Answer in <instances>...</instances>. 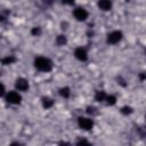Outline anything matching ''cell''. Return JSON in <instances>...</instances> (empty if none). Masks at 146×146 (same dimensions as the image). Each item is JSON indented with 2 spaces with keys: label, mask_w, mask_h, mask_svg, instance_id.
<instances>
[{
  "label": "cell",
  "mask_w": 146,
  "mask_h": 146,
  "mask_svg": "<svg viewBox=\"0 0 146 146\" xmlns=\"http://www.w3.org/2000/svg\"><path fill=\"white\" fill-rule=\"evenodd\" d=\"M34 66L41 72H49L52 68V62L47 57H36L34 59Z\"/></svg>",
  "instance_id": "cell-1"
},
{
  "label": "cell",
  "mask_w": 146,
  "mask_h": 146,
  "mask_svg": "<svg viewBox=\"0 0 146 146\" xmlns=\"http://www.w3.org/2000/svg\"><path fill=\"white\" fill-rule=\"evenodd\" d=\"M122 36H123V34L121 31H113V32L108 33V35H107V43L115 44L122 40Z\"/></svg>",
  "instance_id": "cell-2"
},
{
  "label": "cell",
  "mask_w": 146,
  "mask_h": 146,
  "mask_svg": "<svg viewBox=\"0 0 146 146\" xmlns=\"http://www.w3.org/2000/svg\"><path fill=\"white\" fill-rule=\"evenodd\" d=\"M6 100L9 103V104H13V105H17V104H21L22 102V97L18 92L16 91H9L6 96Z\"/></svg>",
  "instance_id": "cell-3"
},
{
  "label": "cell",
  "mask_w": 146,
  "mask_h": 146,
  "mask_svg": "<svg viewBox=\"0 0 146 146\" xmlns=\"http://www.w3.org/2000/svg\"><path fill=\"white\" fill-rule=\"evenodd\" d=\"M78 124L83 130H90L94 127V121L91 119H89V117H82V116H80L78 119Z\"/></svg>",
  "instance_id": "cell-4"
},
{
  "label": "cell",
  "mask_w": 146,
  "mask_h": 146,
  "mask_svg": "<svg viewBox=\"0 0 146 146\" xmlns=\"http://www.w3.org/2000/svg\"><path fill=\"white\" fill-rule=\"evenodd\" d=\"M73 15H74L75 19L80 21V22H83V21H86L88 18V11L84 8H82V7L75 8L74 11H73Z\"/></svg>",
  "instance_id": "cell-5"
},
{
  "label": "cell",
  "mask_w": 146,
  "mask_h": 146,
  "mask_svg": "<svg viewBox=\"0 0 146 146\" xmlns=\"http://www.w3.org/2000/svg\"><path fill=\"white\" fill-rule=\"evenodd\" d=\"M74 56L76 59L81 60V62H86L88 59V54H87V50L82 47H79L74 50Z\"/></svg>",
  "instance_id": "cell-6"
},
{
  "label": "cell",
  "mask_w": 146,
  "mask_h": 146,
  "mask_svg": "<svg viewBox=\"0 0 146 146\" xmlns=\"http://www.w3.org/2000/svg\"><path fill=\"white\" fill-rule=\"evenodd\" d=\"M15 87L19 91H26L29 89V82L24 78H18L16 80V82H15Z\"/></svg>",
  "instance_id": "cell-7"
},
{
  "label": "cell",
  "mask_w": 146,
  "mask_h": 146,
  "mask_svg": "<svg viewBox=\"0 0 146 146\" xmlns=\"http://www.w3.org/2000/svg\"><path fill=\"white\" fill-rule=\"evenodd\" d=\"M98 7H99V9H102L104 11H107L112 8V2L108 1V0H100L98 2Z\"/></svg>",
  "instance_id": "cell-8"
},
{
  "label": "cell",
  "mask_w": 146,
  "mask_h": 146,
  "mask_svg": "<svg viewBox=\"0 0 146 146\" xmlns=\"http://www.w3.org/2000/svg\"><path fill=\"white\" fill-rule=\"evenodd\" d=\"M42 106L46 108V110H48V108H51L52 106H54V100L51 99V98H49V97H42Z\"/></svg>",
  "instance_id": "cell-9"
},
{
  "label": "cell",
  "mask_w": 146,
  "mask_h": 146,
  "mask_svg": "<svg viewBox=\"0 0 146 146\" xmlns=\"http://www.w3.org/2000/svg\"><path fill=\"white\" fill-rule=\"evenodd\" d=\"M106 96H107V95L105 94V91L98 90V91H96V94H95V100L102 103V102H104V100L106 99Z\"/></svg>",
  "instance_id": "cell-10"
},
{
  "label": "cell",
  "mask_w": 146,
  "mask_h": 146,
  "mask_svg": "<svg viewBox=\"0 0 146 146\" xmlns=\"http://www.w3.org/2000/svg\"><path fill=\"white\" fill-rule=\"evenodd\" d=\"M1 64L2 65H9V64H13V63H15L16 62V57L15 56H6V57H3L1 60Z\"/></svg>",
  "instance_id": "cell-11"
},
{
  "label": "cell",
  "mask_w": 146,
  "mask_h": 146,
  "mask_svg": "<svg viewBox=\"0 0 146 146\" xmlns=\"http://www.w3.org/2000/svg\"><path fill=\"white\" fill-rule=\"evenodd\" d=\"M66 42H67V39H66V36L63 35V34H59V35L56 38V43H57V46H64V44H66Z\"/></svg>",
  "instance_id": "cell-12"
},
{
  "label": "cell",
  "mask_w": 146,
  "mask_h": 146,
  "mask_svg": "<svg viewBox=\"0 0 146 146\" xmlns=\"http://www.w3.org/2000/svg\"><path fill=\"white\" fill-rule=\"evenodd\" d=\"M59 95L64 98H68L70 95H71V91H70V88L68 87H64V88H60L59 89Z\"/></svg>",
  "instance_id": "cell-13"
},
{
  "label": "cell",
  "mask_w": 146,
  "mask_h": 146,
  "mask_svg": "<svg viewBox=\"0 0 146 146\" xmlns=\"http://www.w3.org/2000/svg\"><path fill=\"white\" fill-rule=\"evenodd\" d=\"M106 103H107V105H114L115 103H116V97L115 96H113V95H110V96H106Z\"/></svg>",
  "instance_id": "cell-14"
},
{
  "label": "cell",
  "mask_w": 146,
  "mask_h": 146,
  "mask_svg": "<svg viewBox=\"0 0 146 146\" xmlns=\"http://www.w3.org/2000/svg\"><path fill=\"white\" fill-rule=\"evenodd\" d=\"M76 146H92V144L89 143L87 139L82 138V139H80V140L76 143Z\"/></svg>",
  "instance_id": "cell-15"
},
{
  "label": "cell",
  "mask_w": 146,
  "mask_h": 146,
  "mask_svg": "<svg viewBox=\"0 0 146 146\" xmlns=\"http://www.w3.org/2000/svg\"><path fill=\"white\" fill-rule=\"evenodd\" d=\"M121 113L124 114V115H128V114H131L132 113V108L130 106H123L121 108Z\"/></svg>",
  "instance_id": "cell-16"
},
{
  "label": "cell",
  "mask_w": 146,
  "mask_h": 146,
  "mask_svg": "<svg viewBox=\"0 0 146 146\" xmlns=\"http://www.w3.org/2000/svg\"><path fill=\"white\" fill-rule=\"evenodd\" d=\"M41 33H42V31H41L40 27H33L31 30V34L34 35V36H39V35H41Z\"/></svg>",
  "instance_id": "cell-17"
},
{
  "label": "cell",
  "mask_w": 146,
  "mask_h": 146,
  "mask_svg": "<svg viewBox=\"0 0 146 146\" xmlns=\"http://www.w3.org/2000/svg\"><path fill=\"white\" fill-rule=\"evenodd\" d=\"M86 112H87L88 114L95 115V114L97 113V108H96V107H94V106H88V107H87V110H86Z\"/></svg>",
  "instance_id": "cell-18"
},
{
  "label": "cell",
  "mask_w": 146,
  "mask_h": 146,
  "mask_svg": "<svg viewBox=\"0 0 146 146\" xmlns=\"http://www.w3.org/2000/svg\"><path fill=\"white\" fill-rule=\"evenodd\" d=\"M3 95H5V86L0 83V97H2Z\"/></svg>",
  "instance_id": "cell-19"
},
{
  "label": "cell",
  "mask_w": 146,
  "mask_h": 146,
  "mask_svg": "<svg viewBox=\"0 0 146 146\" xmlns=\"http://www.w3.org/2000/svg\"><path fill=\"white\" fill-rule=\"evenodd\" d=\"M58 146H71V144L67 143V141H60V143L58 144Z\"/></svg>",
  "instance_id": "cell-20"
},
{
  "label": "cell",
  "mask_w": 146,
  "mask_h": 146,
  "mask_svg": "<svg viewBox=\"0 0 146 146\" xmlns=\"http://www.w3.org/2000/svg\"><path fill=\"white\" fill-rule=\"evenodd\" d=\"M10 146H22V145H21L19 143H11Z\"/></svg>",
  "instance_id": "cell-21"
},
{
  "label": "cell",
  "mask_w": 146,
  "mask_h": 146,
  "mask_svg": "<svg viewBox=\"0 0 146 146\" xmlns=\"http://www.w3.org/2000/svg\"><path fill=\"white\" fill-rule=\"evenodd\" d=\"M140 80H141V81H144V80H145V74H144V73H141V74H140Z\"/></svg>",
  "instance_id": "cell-22"
},
{
  "label": "cell",
  "mask_w": 146,
  "mask_h": 146,
  "mask_svg": "<svg viewBox=\"0 0 146 146\" xmlns=\"http://www.w3.org/2000/svg\"><path fill=\"white\" fill-rule=\"evenodd\" d=\"M3 19H5V17H3V16H0V22H2Z\"/></svg>",
  "instance_id": "cell-23"
}]
</instances>
